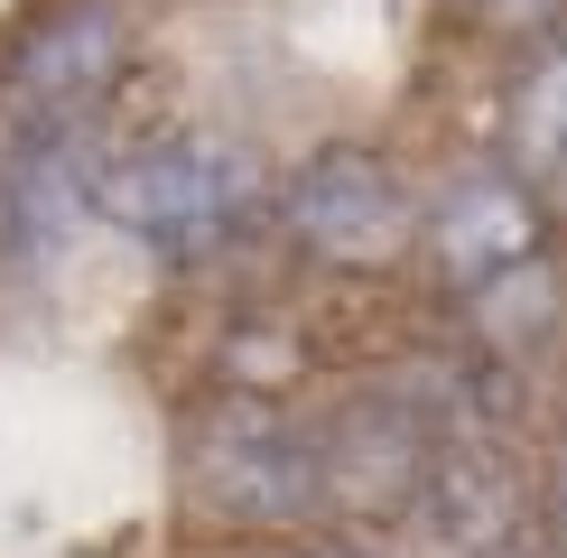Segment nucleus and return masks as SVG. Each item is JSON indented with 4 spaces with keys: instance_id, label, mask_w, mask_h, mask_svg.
Here are the masks:
<instances>
[{
    "instance_id": "nucleus-2",
    "label": "nucleus",
    "mask_w": 567,
    "mask_h": 558,
    "mask_svg": "<svg viewBox=\"0 0 567 558\" xmlns=\"http://www.w3.org/2000/svg\"><path fill=\"white\" fill-rule=\"evenodd\" d=\"M326 475L336 447L270 401H215L205 418H186V494L215 521H298Z\"/></svg>"
},
{
    "instance_id": "nucleus-7",
    "label": "nucleus",
    "mask_w": 567,
    "mask_h": 558,
    "mask_svg": "<svg viewBox=\"0 0 567 558\" xmlns=\"http://www.w3.org/2000/svg\"><path fill=\"white\" fill-rule=\"evenodd\" d=\"M475 19H493V29H530V19H549L558 0H465Z\"/></svg>"
},
{
    "instance_id": "nucleus-10",
    "label": "nucleus",
    "mask_w": 567,
    "mask_h": 558,
    "mask_svg": "<svg viewBox=\"0 0 567 558\" xmlns=\"http://www.w3.org/2000/svg\"><path fill=\"white\" fill-rule=\"evenodd\" d=\"M336 558H353V549H336Z\"/></svg>"
},
{
    "instance_id": "nucleus-9",
    "label": "nucleus",
    "mask_w": 567,
    "mask_h": 558,
    "mask_svg": "<svg viewBox=\"0 0 567 558\" xmlns=\"http://www.w3.org/2000/svg\"><path fill=\"white\" fill-rule=\"evenodd\" d=\"M512 558H530V549H512Z\"/></svg>"
},
{
    "instance_id": "nucleus-6",
    "label": "nucleus",
    "mask_w": 567,
    "mask_h": 558,
    "mask_svg": "<svg viewBox=\"0 0 567 558\" xmlns=\"http://www.w3.org/2000/svg\"><path fill=\"white\" fill-rule=\"evenodd\" d=\"M512 177L530 186V205H567V46L512 93Z\"/></svg>"
},
{
    "instance_id": "nucleus-4",
    "label": "nucleus",
    "mask_w": 567,
    "mask_h": 558,
    "mask_svg": "<svg viewBox=\"0 0 567 558\" xmlns=\"http://www.w3.org/2000/svg\"><path fill=\"white\" fill-rule=\"evenodd\" d=\"M289 232L317 261L372 270V261H400V251H410L419 215H410V186H400L372 149H317L289 177Z\"/></svg>"
},
{
    "instance_id": "nucleus-1",
    "label": "nucleus",
    "mask_w": 567,
    "mask_h": 558,
    "mask_svg": "<svg viewBox=\"0 0 567 558\" xmlns=\"http://www.w3.org/2000/svg\"><path fill=\"white\" fill-rule=\"evenodd\" d=\"M84 205L112 232H131L140 251H168V261H196V251L233 242L261 205V168H251L243 140L215 131H177V140H140V149L93 158Z\"/></svg>"
},
{
    "instance_id": "nucleus-3",
    "label": "nucleus",
    "mask_w": 567,
    "mask_h": 558,
    "mask_svg": "<svg viewBox=\"0 0 567 558\" xmlns=\"http://www.w3.org/2000/svg\"><path fill=\"white\" fill-rule=\"evenodd\" d=\"M122 10L112 0H56L47 19H29V38L0 56V103H10L19 131L38 140H65L93 112V93H103L112 75H122Z\"/></svg>"
},
{
    "instance_id": "nucleus-5",
    "label": "nucleus",
    "mask_w": 567,
    "mask_h": 558,
    "mask_svg": "<svg viewBox=\"0 0 567 558\" xmlns=\"http://www.w3.org/2000/svg\"><path fill=\"white\" fill-rule=\"evenodd\" d=\"M437 261L456 289H503V279L539 270V205L512 168H465L437 196Z\"/></svg>"
},
{
    "instance_id": "nucleus-8",
    "label": "nucleus",
    "mask_w": 567,
    "mask_h": 558,
    "mask_svg": "<svg viewBox=\"0 0 567 558\" xmlns=\"http://www.w3.org/2000/svg\"><path fill=\"white\" fill-rule=\"evenodd\" d=\"M558 530H567V456H558Z\"/></svg>"
}]
</instances>
